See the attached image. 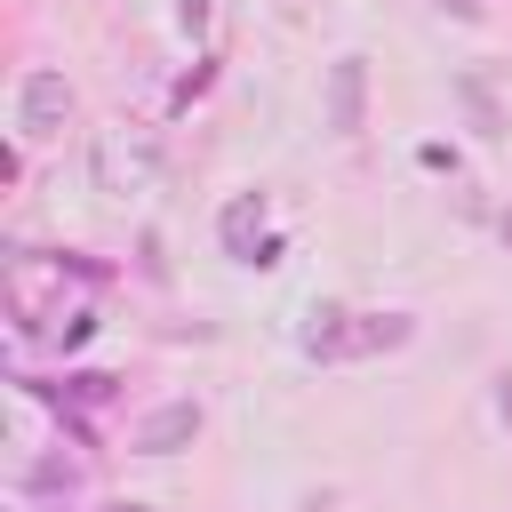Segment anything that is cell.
<instances>
[{
  "label": "cell",
  "mask_w": 512,
  "mask_h": 512,
  "mask_svg": "<svg viewBox=\"0 0 512 512\" xmlns=\"http://www.w3.org/2000/svg\"><path fill=\"white\" fill-rule=\"evenodd\" d=\"M48 112H64V80H56V72H32V80H24V136H48V128H40Z\"/></svg>",
  "instance_id": "6da1fadb"
}]
</instances>
